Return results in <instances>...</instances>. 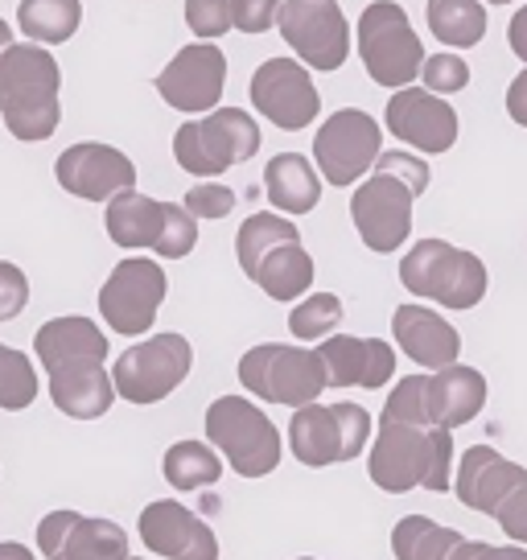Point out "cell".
I'll return each instance as SVG.
<instances>
[{
    "mask_svg": "<svg viewBox=\"0 0 527 560\" xmlns=\"http://www.w3.org/2000/svg\"><path fill=\"white\" fill-rule=\"evenodd\" d=\"M367 478L384 494H408V490L445 494L454 487V433L379 420V438L367 450Z\"/></svg>",
    "mask_w": 527,
    "mask_h": 560,
    "instance_id": "1",
    "label": "cell"
},
{
    "mask_svg": "<svg viewBox=\"0 0 527 560\" xmlns=\"http://www.w3.org/2000/svg\"><path fill=\"white\" fill-rule=\"evenodd\" d=\"M235 260L244 277L272 301H297L314 289L317 264L309 247L301 244V231L272 210L244 219V228L235 231Z\"/></svg>",
    "mask_w": 527,
    "mask_h": 560,
    "instance_id": "2",
    "label": "cell"
},
{
    "mask_svg": "<svg viewBox=\"0 0 527 560\" xmlns=\"http://www.w3.org/2000/svg\"><path fill=\"white\" fill-rule=\"evenodd\" d=\"M58 88H62V70L50 50L30 42L0 54V120L17 140L34 144L54 137L62 120Z\"/></svg>",
    "mask_w": 527,
    "mask_h": 560,
    "instance_id": "3",
    "label": "cell"
},
{
    "mask_svg": "<svg viewBox=\"0 0 527 560\" xmlns=\"http://www.w3.org/2000/svg\"><path fill=\"white\" fill-rule=\"evenodd\" d=\"M400 284L412 298H424L445 310H475L487 298V264L482 256L445 240H417L400 260Z\"/></svg>",
    "mask_w": 527,
    "mask_h": 560,
    "instance_id": "4",
    "label": "cell"
},
{
    "mask_svg": "<svg viewBox=\"0 0 527 560\" xmlns=\"http://www.w3.org/2000/svg\"><path fill=\"white\" fill-rule=\"evenodd\" d=\"M207 441L239 478H268L281 466V429L247 396H219L207 408Z\"/></svg>",
    "mask_w": 527,
    "mask_h": 560,
    "instance_id": "5",
    "label": "cell"
},
{
    "mask_svg": "<svg viewBox=\"0 0 527 560\" xmlns=\"http://www.w3.org/2000/svg\"><path fill=\"white\" fill-rule=\"evenodd\" d=\"M371 441V412L354 400L305 404L289 420V450L301 466L326 470L363 457Z\"/></svg>",
    "mask_w": 527,
    "mask_h": 560,
    "instance_id": "6",
    "label": "cell"
},
{
    "mask_svg": "<svg viewBox=\"0 0 527 560\" xmlns=\"http://www.w3.org/2000/svg\"><path fill=\"white\" fill-rule=\"evenodd\" d=\"M260 153V124L244 107H214L202 120L181 124L174 132L177 165L194 177H219L231 165Z\"/></svg>",
    "mask_w": 527,
    "mask_h": 560,
    "instance_id": "7",
    "label": "cell"
},
{
    "mask_svg": "<svg viewBox=\"0 0 527 560\" xmlns=\"http://www.w3.org/2000/svg\"><path fill=\"white\" fill-rule=\"evenodd\" d=\"M239 384L247 387V396L264 404H284L293 412L305 404H317V396L330 387L317 350L284 347V342H260V347L244 350Z\"/></svg>",
    "mask_w": 527,
    "mask_h": 560,
    "instance_id": "8",
    "label": "cell"
},
{
    "mask_svg": "<svg viewBox=\"0 0 527 560\" xmlns=\"http://www.w3.org/2000/svg\"><path fill=\"white\" fill-rule=\"evenodd\" d=\"M359 58L367 67L371 83L391 91L412 88V79L424 67V46L408 13L396 0H375L359 18Z\"/></svg>",
    "mask_w": 527,
    "mask_h": 560,
    "instance_id": "9",
    "label": "cell"
},
{
    "mask_svg": "<svg viewBox=\"0 0 527 560\" xmlns=\"http://www.w3.org/2000/svg\"><path fill=\"white\" fill-rule=\"evenodd\" d=\"M194 368V347L181 334L165 330L144 338L137 347H128L112 368V384L116 396L128 404H161L186 384Z\"/></svg>",
    "mask_w": 527,
    "mask_h": 560,
    "instance_id": "10",
    "label": "cell"
},
{
    "mask_svg": "<svg viewBox=\"0 0 527 560\" xmlns=\"http://www.w3.org/2000/svg\"><path fill=\"white\" fill-rule=\"evenodd\" d=\"M169 293L165 268L144 256H128L112 268V277L99 289V317L107 322V330L137 338L149 334L161 314V301Z\"/></svg>",
    "mask_w": 527,
    "mask_h": 560,
    "instance_id": "11",
    "label": "cell"
},
{
    "mask_svg": "<svg viewBox=\"0 0 527 560\" xmlns=\"http://www.w3.org/2000/svg\"><path fill=\"white\" fill-rule=\"evenodd\" d=\"M384 153V132L379 120L359 112V107H342L330 120L317 128L314 137V161L317 174L330 186H354L363 174L375 170V161Z\"/></svg>",
    "mask_w": 527,
    "mask_h": 560,
    "instance_id": "12",
    "label": "cell"
},
{
    "mask_svg": "<svg viewBox=\"0 0 527 560\" xmlns=\"http://www.w3.org/2000/svg\"><path fill=\"white\" fill-rule=\"evenodd\" d=\"M417 198L421 194L412 190L405 177L387 174V170H371V177L351 198V219L359 240L379 256L400 252L412 235V202Z\"/></svg>",
    "mask_w": 527,
    "mask_h": 560,
    "instance_id": "13",
    "label": "cell"
},
{
    "mask_svg": "<svg viewBox=\"0 0 527 560\" xmlns=\"http://www.w3.org/2000/svg\"><path fill=\"white\" fill-rule=\"evenodd\" d=\"M277 30H281V37L293 46V54H297L305 67L314 70L347 67L351 25H347V13L338 9V0H281Z\"/></svg>",
    "mask_w": 527,
    "mask_h": 560,
    "instance_id": "14",
    "label": "cell"
},
{
    "mask_svg": "<svg viewBox=\"0 0 527 560\" xmlns=\"http://www.w3.org/2000/svg\"><path fill=\"white\" fill-rule=\"evenodd\" d=\"M247 95H251V107L281 132H305L321 112L314 74L305 62H293V58H268L264 67H256Z\"/></svg>",
    "mask_w": 527,
    "mask_h": 560,
    "instance_id": "15",
    "label": "cell"
},
{
    "mask_svg": "<svg viewBox=\"0 0 527 560\" xmlns=\"http://www.w3.org/2000/svg\"><path fill=\"white\" fill-rule=\"evenodd\" d=\"M37 552L46 560H132V540L99 515L50 511L37 520Z\"/></svg>",
    "mask_w": 527,
    "mask_h": 560,
    "instance_id": "16",
    "label": "cell"
},
{
    "mask_svg": "<svg viewBox=\"0 0 527 560\" xmlns=\"http://www.w3.org/2000/svg\"><path fill=\"white\" fill-rule=\"evenodd\" d=\"M227 88V58L214 42H194L169 58V67L157 74V95L177 112L211 116Z\"/></svg>",
    "mask_w": 527,
    "mask_h": 560,
    "instance_id": "17",
    "label": "cell"
},
{
    "mask_svg": "<svg viewBox=\"0 0 527 560\" xmlns=\"http://www.w3.org/2000/svg\"><path fill=\"white\" fill-rule=\"evenodd\" d=\"M54 177L71 198L83 202H112L116 194L137 190V165L104 140H83L62 149V158L54 161Z\"/></svg>",
    "mask_w": 527,
    "mask_h": 560,
    "instance_id": "18",
    "label": "cell"
},
{
    "mask_svg": "<svg viewBox=\"0 0 527 560\" xmlns=\"http://www.w3.org/2000/svg\"><path fill=\"white\" fill-rule=\"evenodd\" d=\"M141 544L161 560H219V536L214 527L181 508L177 499H157L141 511L137 520Z\"/></svg>",
    "mask_w": 527,
    "mask_h": 560,
    "instance_id": "19",
    "label": "cell"
},
{
    "mask_svg": "<svg viewBox=\"0 0 527 560\" xmlns=\"http://www.w3.org/2000/svg\"><path fill=\"white\" fill-rule=\"evenodd\" d=\"M384 124L391 137L412 144L417 153H449L457 144V112L449 100H441L424 88H405L387 100Z\"/></svg>",
    "mask_w": 527,
    "mask_h": 560,
    "instance_id": "20",
    "label": "cell"
},
{
    "mask_svg": "<svg viewBox=\"0 0 527 560\" xmlns=\"http://www.w3.org/2000/svg\"><path fill=\"white\" fill-rule=\"evenodd\" d=\"M527 482V466L503 457L494 445H470L454 470V494L461 508L491 515Z\"/></svg>",
    "mask_w": 527,
    "mask_h": 560,
    "instance_id": "21",
    "label": "cell"
},
{
    "mask_svg": "<svg viewBox=\"0 0 527 560\" xmlns=\"http://www.w3.org/2000/svg\"><path fill=\"white\" fill-rule=\"evenodd\" d=\"M317 359H321V368H326V384L330 387L379 392V387L396 375V347L384 342V338L335 334V338L317 342Z\"/></svg>",
    "mask_w": 527,
    "mask_h": 560,
    "instance_id": "22",
    "label": "cell"
},
{
    "mask_svg": "<svg viewBox=\"0 0 527 560\" xmlns=\"http://www.w3.org/2000/svg\"><path fill=\"white\" fill-rule=\"evenodd\" d=\"M396 347L424 371H445L461 359V334L429 305H400L391 314Z\"/></svg>",
    "mask_w": 527,
    "mask_h": 560,
    "instance_id": "23",
    "label": "cell"
},
{
    "mask_svg": "<svg viewBox=\"0 0 527 560\" xmlns=\"http://www.w3.org/2000/svg\"><path fill=\"white\" fill-rule=\"evenodd\" d=\"M487 408V375L478 368L454 363L424 375V417L433 429H461Z\"/></svg>",
    "mask_w": 527,
    "mask_h": 560,
    "instance_id": "24",
    "label": "cell"
},
{
    "mask_svg": "<svg viewBox=\"0 0 527 560\" xmlns=\"http://www.w3.org/2000/svg\"><path fill=\"white\" fill-rule=\"evenodd\" d=\"M107 334L91 317H50L34 334V354L46 371L71 368V363H107Z\"/></svg>",
    "mask_w": 527,
    "mask_h": 560,
    "instance_id": "25",
    "label": "cell"
},
{
    "mask_svg": "<svg viewBox=\"0 0 527 560\" xmlns=\"http://www.w3.org/2000/svg\"><path fill=\"white\" fill-rule=\"evenodd\" d=\"M50 375V404L71 420H99L116 404V384L107 363H71L54 368Z\"/></svg>",
    "mask_w": 527,
    "mask_h": 560,
    "instance_id": "26",
    "label": "cell"
},
{
    "mask_svg": "<svg viewBox=\"0 0 527 560\" xmlns=\"http://www.w3.org/2000/svg\"><path fill=\"white\" fill-rule=\"evenodd\" d=\"M165 214H169V202H161V198H149V194H137V190L116 194L107 202V214H104L107 240L128 247V252H137V247L153 252L161 231H165Z\"/></svg>",
    "mask_w": 527,
    "mask_h": 560,
    "instance_id": "27",
    "label": "cell"
},
{
    "mask_svg": "<svg viewBox=\"0 0 527 560\" xmlns=\"http://www.w3.org/2000/svg\"><path fill=\"white\" fill-rule=\"evenodd\" d=\"M264 194L281 214H309L321 202V174L305 153H277L264 165Z\"/></svg>",
    "mask_w": 527,
    "mask_h": 560,
    "instance_id": "28",
    "label": "cell"
},
{
    "mask_svg": "<svg viewBox=\"0 0 527 560\" xmlns=\"http://www.w3.org/2000/svg\"><path fill=\"white\" fill-rule=\"evenodd\" d=\"M227 470L223 454L214 450L211 441H174L165 457H161V474L177 494H190V490L214 487Z\"/></svg>",
    "mask_w": 527,
    "mask_h": 560,
    "instance_id": "29",
    "label": "cell"
},
{
    "mask_svg": "<svg viewBox=\"0 0 527 560\" xmlns=\"http://www.w3.org/2000/svg\"><path fill=\"white\" fill-rule=\"evenodd\" d=\"M466 540L457 527H445L429 515H405L391 527V557L396 560H454L457 544Z\"/></svg>",
    "mask_w": 527,
    "mask_h": 560,
    "instance_id": "30",
    "label": "cell"
},
{
    "mask_svg": "<svg viewBox=\"0 0 527 560\" xmlns=\"http://www.w3.org/2000/svg\"><path fill=\"white\" fill-rule=\"evenodd\" d=\"M83 0H21L17 25L34 46H62L79 34Z\"/></svg>",
    "mask_w": 527,
    "mask_h": 560,
    "instance_id": "31",
    "label": "cell"
},
{
    "mask_svg": "<svg viewBox=\"0 0 527 560\" xmlns=\"http://www.w3.org/2000/svg\"><path fill=\"white\" fill-rule=\"evenodd\" d=\"M429 30L445 46L470 50L487 37V9L482 0H429Z\"/></svg>",
    "mask_w": 527,
    "mask_h": 560,
    "instance_id": "32",
    "label": "cell"
},
{
    "mask_svg": "<svg viewBox=\"0 0 527 560\" xmlns=\"http://www.w3.org/2000/svg\"><path fill=\"white\" fill-rule=\"evenodd\" d=\"M37 371L17 347L0 342V408L4 412H25L37 400Z\"/></svg>",
    "mask_w": 527,
    "mask_h": 560,
    "instance_id": "33",
    "label": "cell"
},
{
    "mask_svg": "<svg viewBox=\"0 0 527 560\" xmlns=\"http://www.w3.org/2000/svg\"><path fill=\"white\" fill-rule=\"evenodd\" d=\"M338 326H342V301L335 293H314L301 305H293V314H289V330L301 342H326V338H335Z\"/></svg>",
    "mask_w": 527,
    "mask_h": 560,
    "instance_id": "34",
    "label": "cell"
},
{
    "mask_svg": "<svg viewBox=\"0 0 527 560\" xmlns=\"http://www.w3.org/2000/svg\"><path fill=\"white\" fill-rule=\"evenodd\" d=\"M194 244H198V219H194L186 202H169V214H165V231H161L157 240V252L161 260H181V256H190Z\"/></svg>",
    "mask_w": 527,
    "mask_h": 560,
    "instance_id": "35",
    "label": "cell"
},
{
    "mask_svg": "<svg viewBox=\"0 0 527 560\" xmlns=\"http://www.w3.org/2000/svg\"><path fill=\"white\" fill-rule=\"evenodd\" d=\"M421 79L424 91H433V95H457L470 83V67L457 54H433V58H424Z\"/></svg>",
    "mask_w": 527,
    "mask_h": 560,
    "instance_id": "36",
    "label": "cell"
},
{
    "mask_svg": "<svg viewBox=\"0 0 527 560\" xmlns=\"http://www.w3.org/2000/svg\"><path fill=\"white\" fill-rule=\"evenodd\" d=\"M186 25L190 34H198L202 42L223 37L235 25L231 21V0H186Z\"/></svg>",
    "mask_w": 527,
    "mask_h": 560,
    "instance_id": "37",
    "label": "cell"
},
{
    "mask_svg": "<svg viewBox=\"0 0 527 560\" xmlns=\"http://www.w3.org/2000/svg\"><path fill=\"white\" fill-rule=\"evenodd\" d=\"M181 202H186V210H190L194 219H227L239 198H235L231 186H219V182H198Z\"/></svg>",
    "mask_w": 527,
    "mask_h": 560,
    "instance_id": "38",
    "label": "cell"
},
{
    "mask_svg": "<svg viewBox=\"0 0 527 560\" xmlns=\"http://www.w3.org/2000/svg\"><path fill=\"white\" fill-rule=\"evenodd\" d=\"M281 18V0H231V21L239 34H268Z\"/></svg>",
    "mask_w": 527,
    "mask_h": 560,
    "instance_id": "39",
    "label": "cell"
},
{
    "mask_svg": "<svg viewBox=\"0 0 527 560\" xmlns=\"http://www.w3.org/2000/svg\"><path fill=\"white\" fill-rule=\"evenodd\" d=\"M30 305V280L17 264L0 260V322H13Z\"/></svg>",
    "mask_w": 527,
    "mask_h": 560,
    "instance_id": "40",
    "label": "cell"
},
{
    "mask_svg": "<svg viewBox=\"0 0 527 560\" xmlns=\"http://www.w3.org/2000/svg\"><path fill=\"white\" fill-rule=\"evenodd\" d=\"M494 524L503 527V536H507L511 544H524L527 548V482L511 494L503 508L494 511Z\"/></svg>",
    "mask_w": 527,
    "mask_h": 560,
    "instance_id": "41",
    "label": "cell"
},
{
    "mask_svg": "<svg viewBox=\"0 0 527 560\" xmlns=\"http://www.w3.org/2000/svg\"><path fill=\"white\" fill-rule=\"evenodd\" d=\"M454 560H527L524 544H487V540H461Z\"/></svg>",
    "mask_w": 527,
    "mask_h": 560,
    "instance_id": "42",
    "label": "cell"
},
{
    "mask_svg": "<svg viewBox=\"0 0 527 560\" xmlns=\"http://www.w3.org/2000/svg\"><path fill=\"white\" fill-rule=\"evenodd\" d=\"M507 116L519 128H527V67L511 79V88H507Z\"/></svg>",
    "mask_w": 527,
    "mask_h": 560,
    "instance_id": "43",
    "label": "cell"
},
{
    "mask_svg": "<svg viewBox=\"0 0 527 560\" xmlns=\"http://www.w3.org/2000/svg\"><path fill=\"white\" fill-rule=\"evenodd\" d=\"M507 46H511V54L519 58L527 67V4L511 18V25H507Z\"/></svg>",
    "mask_w": 527,
    "mask_h": 560,
    "instance_id": "44",
    "label": "cell"
},
{
    "mask_svg": "<svg viewBox=\"0 0 527 560\" xmlns=\"http://www.w3.org/2000/svg\"><path fill=\"white\" fill-rule=\"evenodd\" d=\"M0 560H37L25 544H17V540H0Z\"/></svg>",
    "mask_w": 527,
    "mask_h": 560,
    "instance_id": "45",
    "label": "cell"
},
{
    "mask_svg": "<svg viewBox=\"0 0 527 560\" xmlns=\"http://www.w3.org/2000/svg\"><path fill=\"white\" fill-rule=\"evenodd\" d=\"M9 46H13V30H9V21L0 18V54L9 50Z\"/></svg>",
    "mask_w": 527,
    "mask_h": 560,
    "instance_id": "46",
    "label": "cell"
},
{
    "mask_svg": "<svg viewBox=\"0 0 527 560\" xmlns=\"http://www.w3.org/2000/svg\"><path fill=\"white\" fill-rule=\"evenodd\" d=\"M491 4H511V0H491Z\"/></svg>",
    "mask_w": 527,
    "mask_h": 560,
    "instance_id": "47",
    "label": "cell"
},
{
    "mask_svg": "<svg viewBox=\"0 0 527 560\" xmlns=\"http://www.w3.org/2000/svg\"><path fill=\"white\" fill-rule=\"evenodd\" d=\"M293 560H317V557H293Z\"/></svg>",
    "mask_w": 527,
    "mask_h": 560,
    "instance_id": "48",
    "label": "cell"
},
{
    "mask_svg": "<svg viewBox=\"0 0 527 560\" xmlns=\"http://www.w3.org/2000/svg\"><path fill=\"white\" fill-rule=\"evenodd\" d=\"M132 560H141V557H132Z\"/></svg>",
    "mask_w": 527,
    "mask_h": 560,
    "instance_id": "49",
    "label": "cell"
}]
</instances>
